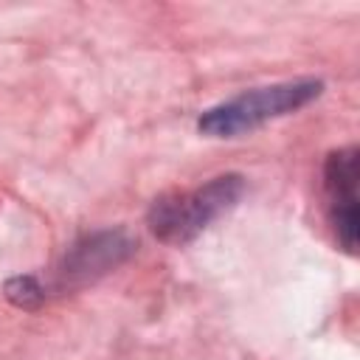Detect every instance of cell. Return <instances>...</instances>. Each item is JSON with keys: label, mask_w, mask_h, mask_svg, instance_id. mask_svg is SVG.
Here are the masks:
<instances>
[{"label": "cell", "mask_w": 360, "mask_h": 360, "mask_svg": "<svg viewBox=\"0 0 360 360\" xmlns=\"http://www.w3.org/2000/svg\"><path fill=\"white\" fill-rule=\"evenodd\" d=\"M357 180H360V152L357 146H343L329 152L323 163V188L326 211L335 228V236L346 253H357Z\"/></svg>", "instance_id": "3"}, {"label": "cell", "mask_w": 360, "mask_h": 360, "mask_svg": "<svg viewBox=\"0 0 360 360\" xmlns=\"http://www.w3.org/2000/svg\"><path fill=\"white\" fill-rule=\"evenodd\" d=\"M6 298L20 309H37L45 301V290L34 276H14L3 284Z\"/></svg>", "instance_id": "5"}, {"label": "cell", "mask_w": 360, "mask_h": 360, "mask_svg": "<svg viewBox=\"0 0 360 360\" xmlns=\"http://www.w3.org/2000/svg\"><path fill=\"white\" fill-rule=\"evenodd\" d=\"M245 194V177L236 172L217 174L188 191H166L149 205V231L166 245H186L197 239L214 219L228 214Z\"/></svg>", "instance_id": "1"}, {"label": "cell", "mask_w": 360, "mask_h": 360, "mask_svg": "<svg viewBox=\"0 0 360 360\" xmlns=\"http://www.w3.org/2000/svg\"><path fill=\"white\" fill-rule=\"evenodd\" d=\"M135 248H138V242L121 228L84 233L82 239H76L68 248V253L59 264V281L68 287L96 281V278L107 276L110 270H115L118 264H124L135 253Z\"/></svg>", "instance_id": "4"}, {"label": "cell", "mask_w": 360, "mask_h": 360, "mask_svg": "<svg viewBox=\"0 0 360 360\" xmlns=\"http://www.w3.org/2000/svg\"><path fill=\"white\" fill-rule=\"evenodd\" d=\"M321 93H323L321 79H292V82H276L267 87H253L239 93L236 98H228L205 110L197 118V129L208 138H236V135L253 132L270 118H281L287 112L307 107Z\"/></svg>", "instance_id": "2"}]
</instances>
